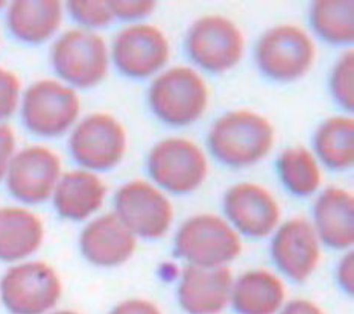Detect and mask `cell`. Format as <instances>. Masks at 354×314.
I'll return each instance as SVG.
<instances>
[{"instance_id":"obj_32","label":"cell","mask_w":354,"mask_h":314,"mask_svg":"<svg viewBox=\"0 0 354 314\" xmlns=\"http://www.w3.org/2000/svg\"><path fill=\"white\" fill-rule=\"evenodd\" d=\"M336 278H337V284L341 286L347 295L354 293V252H347L341 262L337 263V269H336Z\"/></svg>"},{"instance_id":"obj_14","label":"cell","mask_w":354,"mask_h":314,"mask_svg":"<svg viewBox=\"0 0 354 314\" xmlns=\"http://www.w3.org/2000/svg\"><path fill=\"white\" fill-rule=\"evenodd\" d=\"M224 211L239 234L265 239L280 225L281 206L266 187L256 182H239L224 196Z\"/></svg>"},{"instance_id":"obj_13","label":"cell","mask_w":354,"mask_h":314,"mask_svg":"<svg viewBox=\"0 0 354 314\" xmlns=\"http://www.w3.org/2000/svg\"><path fill=\"white\" fill-rule=\"evenodd\" d=\"M63 175V161L52 149L32 144L15 152L5 182L10 195L26 205H40L52 199Z\"/></svg>"},{"instance_id":"obj_30","label":"cell","mask_w":354,"mask_h":314,"mask_svg":"<svg viewBox=\"0 0 354 314\" xmlns=\"http://www.w3.org/2000/svg\"><path fill=\"white\" fill-rule=\"evenodd\" d=\"M17 152V140L11 126L0 125V182L5 181L8 168Z\"/></svg>"},{"instance_id":"obj_15","label":"cell","mask_w":354,"mask_h":314,"mask_svg":"<svg viewBox=\"0 0 354 314\" xmlns=\"http://www.w3.org/2000/svg\"><path fill=\"white\" fill-rule=\"evenodd\" d=\"M271 254L288 278L295 282L309 279L321 262V240L312 222L295 216L279 225L274 231Z\"/></svg>"},{"instance_id":"obj_21","label":"cell","mask_w":354,"mask_h":314,"mask_svg":"<svg viewBox=\"0 0 354 314\" xmlns=\"http://www.w3.org/2000/svg\"><path fill=\"white\" fill-rule=\"evenodd\" d=\"M41 217L25 206H0V262L21 263L41 248Z\"/></svg>"},{"instance_id":"obj_4","label":"cell","mask_w":354,"mask_h":314,"mask_svg":"<svg viewBox=\"0 0 354 314\" xmlns=\"http://www.w3.org/2000/svg\"><path fill=\"white\" fill-rule=\"evenodd\" d=\"M176 257L189 266L222 267L242 254V237L225 217L203 213L189 217L175 235Z\"/></svg>"},{"instance_id":"obj_1","label":"cell","mask_w":354,"mask_h":314,"mask_svg":"<svg viewBox=\"0 0 354 314\" xmlns=\"http://www.w3.org/2000/svg\"><path fill=\"white\" fill-rule=\"evenodd\" d=\"M275 129L268 117L239 108L212 125L207 144L212 155L228 167L243 168L260 163L274 148Z\"/></svg>"},{"instance_id":"obj_35","label":"cell","mask_w":354,"mask_h":314,"mask_svg":"<svg viewBox=\"0 0 354 314\" xmlns=\"http://www.w3.org/2000/svg\"><path fill=\"white\" fill-rule=\"evenodd\" d=\"M8 3L6 2H0V10H3V8H6Z\"/></svg>"},{"instance_id":"obj_29","label":"cell","mask_w":354,"mask_h":314,"mask_svg":"<svg viewBox=\"0 0 354 314\" xmlns=\"http://www.w3.org/2000/svg\"><path fill=\"white\" fill-rule=\"evenodd\" d=\"M109 6L114 20L119 19L123 21L138 23L149 17L157 10V2H152V0H110Z\"/></svg>"},{"instance_id":"obj_23","label":"cell","mask_w":354,"mask_h":314,"mask_svg":"<svg viewBox=\"0 0 354 314\" xmlns=\"http://www.w3.org/2000/svg\"><path fill=\"white\" fill-rule=\"evenodd\" d=\"M315 157L332 170L344 172L354 166V119L333 116L322 121L313 137Z\"/></svg>"},{"instance_id":"obj_27","label":"cell","mask_w":354,"mask_h":314,"mask_svg":"<svg viewBox=\"0 0 354 314\" xmlns=\"http://www.w3.org/2000/svg\"><path fill=\"white\" fill-rule=\"evenodd\" d=\"M64 8L82 29H101L114 21L109 2L102 0H72L64 3Z\"/></svg>"},{"instance_id":"obj_11","label":"cell","mask_w":354,"mask_h":314,"mask_svg":"<svg viewBox=\"0 0 354 314\" xmlns=\"http://www.w3.org/2000/svg\"><path fill=\"white\" fill-rule=\"evenodd\" d=\"M114 214L136 237L157 240L171 231L175 211L171 199L156 184L131 179L114 196Z\"/></svg>"},{"instance_id":"obj_33","label":"cell","mask_w":354,"mask_h":314,"mask_svg":"<svg viewBox=\"0 0 354 314\" xmlns=\"http://www.w3.org/2000/svg\"><path fill=\"white\" fill-rule=\"evenodd\" d=\"M279 314H326V311L317 302L298 297V300H292L284 304Z\"/></svg>"},{"instance_id":"obj_22","label":"cell","mask_w":354,"mask_h":314,"mask_svg":"<svg viewBox=\"0 0 354 314\" xmlns=\"http://www.w3.org/2000/svg\"><path fill=\"white\" fill-rule=\"evenodd\" d=\"M233 308L239 314H279L286 304V286L268 269H252L234 279Z\"/></svg>"},{"instance_id":"obj_3","label":"cell","mask_w":354,"mask_h":314,"mask_svg":"<svg viewBox=\"0 0 354 314\" xmlns=\"http://www.w3.org/2000/svg\"><path fill=\"white\" fill-rule=\"evenodd\" d=\"M50 63L61 82L68 87L93 88L110 72V46L96 30L68 29L52 44Z\"/></svg>"},{"instance_id":"obj_5","label":"cell","mask_w":354,"mask_h":314,"mask_svg":"<svg viewBox=\"0 0 354 314\" xmlns=\"http://www.w3.org/2000/svg\"><path fill=\"white\" fill-rule=\"evenodd\" d=\"M20 112L23 125L30 134L55 139L78 124L81 97L64 82L40 79L30 84L21 95Z\"/></svg>"},{"instance_id":"obj_17","label":"cell","mask_w":354,"mask_h":314,"mask_svg":"<svg viewBox=\"0 0 354 314\" xmlns=\"http://www.w3.org/2000/svg\"><path fill=\"white\" fill-rule=\"evenodd\" d=\"M80 249L88 263L118 267L129 262L137 249V237L114 213L102 214L86 225L80 235Z\"/></svg>"},{"instance_id":"obj_16","label":"cell","mask_w":354,"mask_h":314,"mask_svg":"<svg viewBox=\"0 0 354 314\" xmlns=\"http://www.w3.org/2000/svg\"><path fill=\"white\" fill-rule=\"evenodd\" d=\"M234 284L233 271L228 266H186L183 271L176 297L187 314H219L232 302Z\"/></svg>"},{"instance_id":"obj_18","label":"cell","mask_w":354,"mask_h":314,"mask_svg":"<svg viewBox=\"0 0 354 314\" xmlns=\"http://www.w3.org/2000/svg\"><path fill=\"white\" fill-rule=\"evenodd\" d=\"M106 191L105 182L95 172L84 168L66 172L52 195L53 208L64 220H87L102 208Z\"/></svg>"},{"instance_id":"obj_8","label":"cell","mask_w":354,"mask_h":314,"mask_svg":"<svg viewBox=\"0 0 354 314\" xmlns=\"http://www.w3.org/2000/svg\"><path fill=\"white\" fill-rule=\"evenodd\" d=\"M61 296L58 272L40 259L15 263L0 278V301L11 314H48Z\"/></svg>"},{"instance_id":"obj_34","label":"cell","mask_w":354,"mask_h":314,"mask_svg":"<svg viewBox=\"0 0 354 314\" xmlns=\"http://www.w3.org/2000/svg\"><path fill=\"white\" fill-rule=\"evenodd\" d=\"M49 314H80L78 311H72V310H59V311H53Z\"/></svg>"},{"instance_id":"obj_2","label":"cell","mask_w":354,"mask_h":314,"mask_svg":"<svg viewBox=\"0 0 354 314\" xmlns=\"http://www.w3.org/2000/svg\"><path fill=\"white\" fill-rule=\"evenodd\" d=\"M210 102L209 84L189 66H175L153 78L149 91V108L169 126H189L201 119Z\"/></svg>"},{"instance_id":"obj_12","label":"cell","mask_w":354,"mask_h":314,"mask_svg":"<svg viewBox=\"0 0 354 314\" xmlns=\"http://www.w3.org/2000/svg\"><path fill=\"white\" fill-rule=\"evenodd\" d=\"M110 55L118 70L133 79H145L163 70L172 55L167 35L151 23H129L116 34Z\"/></svg>"},{"instance_id":"obj_10","label":"cell","mask_w":354,"mask_h":314,"mask_svg":"<svg viewBox=\"0 0 354 314\" xmlns=\"http://www.w3.org/2000/svg\"><path fill=\"white\" fill-rule=\"evenodd\" d=\"M245 34L225 15H203L192 23L186 37L190 59L210 73H227L245 55Z\"/></svg>"},{"instance_id":"obj_6","label":"cell","mask_w":354,"mask_h":314,"mask_svg":"<svg viewBox=\"0 0 354 314\" xmlns=\"http://www.w3.org/2000/svg\"><path fill=\"white\" fill-rule=\"evenodd\" d=\"M317 52V43L304 28L281 23L259 38L256 63L269 79L294 82L310 72Z\"/></svg>"},{"instance_id":"obj_26","label":"cell","mask_w":354,"mask_h":314,"mask_svg":"<svg viewBox=\"0 0 354 314\" xmlns=\"http://www.w3.org/2000/svg\"><path fill=\"white\" fill-rule=\"evenodd\" d=\"M330 91L345 111L354 110V50L347 49L337 58L330 73Z\"/></svg>"},{"instance_id":"obj_25","label":"cell","mask_w":354,"mask_h":314,"mask_svg":"<svg viewBox=\"0 0 354 314\" xmlns=\"http://www.w3.org/2000/svg\"><path fill=\"white\" fill-rule=\"evenodd\" d=\"M310 23L322 40L347 46L354 41V3L351 0H318L310 8Z\"/></svg>"},{"instance_id":"obj_28","label":"cell","mask_w":354,"mask_h":314,"mask_svg":"<svg viewBox=\"0 0 354 314\" xmlns=\"http://www.w3.org/2000/svg\"><path fill=\"white\" fill-rule=\"evenodd\" d=\"M21 84L14 72L0 67V125L20 108Z\"/></svg>"},{"instance_id":"obj_20","label":"cell","mask_w":354,"mask_h":314,"mask_svg":"<svg viewBox=\"0 0 354 314\" xmlns=\"http://www.w3.org/2000/svg\"><path fill=\"white\" fill-rule=\"evenodd\" d=\"M64 17L58 0H15L6 6V25L21 43L41 44L55 35Z\"/></svg>"},{"instance_id":"obj_7","label":"cell","mask_w":354,"mask_h":314,"mask_svg":"<svg viewBox=\"0 0 354 314\" xmlns=\"http://www.w3.org/2000/svg\"><path fill=\"white\" fill-rule=\"evenodd\" d=\"M148 172L156 186L172 195L194 193L209 176V158L196 141L167 137L152 146Z\"/></svg>"},{"instance_id":"obj_24","label":"cell","mask_w":354,"mask_h":314,"mask_svg":"<svg viewBox=\"0 0 354 314\" xmlns=\"http://www.w3.org/2000/svg\"><path fill=\"white\" fill-rule=\"evenodd\" d=\"M277 172L286 190L298 197L315 195L322 184L319 161L306 146L283 150L277 161Z\"/></svg>"},{"instance_id":"obj_31","label":"cell","mask_w":354,"mask_h":314,"mask_svg":"<svg viewBox=\"0 0 354 314\" xmlns=\"http://www.w3.org/2000/svg\"><path fill=\"white\" fill-rule=\"evenodd\" d=\"M110 314H163L157 304L143 297H133L119 302Z\"/></svg>"},{"instance_id":"obj_9","label":"cell","mask_w":354,"mask_h":314,"mask_svg":"<svg viewBox=\"0 0 354 314\" xmlns=\"http://www.w3.org/2000/svg\"><path fill=\"white\" fill-rule=\"evenodd\" d=\"M128 135L122 121L109 112H93L78 120L68 137V150L84 170L106 172L127 154Z\"/></svg>"},{"instance_id":"obj_19","label":"cell","mask_w":354,"mask_h":314,"mask_svg":"<svg viewBox=\"0 0 354 314\" xmlns=\"http://www.w3.org/2000/svg\"><path fill=\"white\" fill-rule=\"evenodd\" d=\"M313 226L321 243L332 249L354 244V195L342 187H328L318 196L313 208Z\"/></svg>"}]
</instances>
